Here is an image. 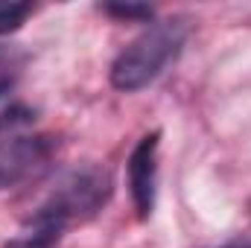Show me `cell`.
Masks as SVG:
<instances>
[{
	"label": "cell",
	"mask_w": 251,
	"mask_h": 248,
	"mask_svg": "<svg viewBox=\"0 0 251 248\" xmlns=\"http://www.w3.org/2000/svg\"><path fill=\"white\" fill-rule=\"evenodd\" d=\"M100 12L114 18V21H126V24H149V21H155V9L146 6V3H102Z\"/></svg>",
	"instance_id": "5b68a950"
},
{
	"label": "cell",
	"mask_w": 251,
	"mask_h": 248,
	"mask_svg": "<svg viewBox=\"0 0 251 248\" xmlns=\"http://www.w3.org/2000/svg\"><path fill=\"white\" fill-rule=\"evenodd\" d=\"M158 146H161V131H149L137 140L126 161L128 173V193L131 204L137 210V219H149L155 210L158 198Z\"/></svg>",
	"instance_id": "277c9868"
},
{
	"label": "cell",
	"mask_w": 251,
	"mask_h": 248,
	"mask_svg": "<svg viewBox=\"0 0 251 248\" xmlns=\"http://www.w3.org/2000/svg\"><path fill=\"white\" fill-rule=\"evenodd\" d=\"M35 120V108L24 105V102H12L6 111H0V131H15V128H24Z\"/></svg>",
	"instance_id": "ba28073f"
},
{
	"label": "cell",
	"mask_w": 251,
	"mask_h": 248,
	"mask_svg": "<svg viewBox=\"0 0 251 248\" xmlns=\"http://www.w3.org/2000/svg\"><path fill=\"white\" fill-rule=\"evenodd\" d=\"M59 240H62L59 234H50V231H41V228H29V225H24V234L15 237V240H9L3 248H56Z\"/></svg>",
	"instance_id": "52a82bcc"
},
{
	"label": "cell",
	"mask_w": 251,
	"mask_h": 248,
	"mask_svg": "<svg viewBox=\"0 0 251 248\" xmlns=\"http://www.w3.org/2000/svg\"><path fill=\"white\" fill-rule=\"evenodd\" d=\"M9 91H12V79H9V82H0V99H3Z\"/></svg>",
	"instance_id": "8fae6325"
},
{
	"label": "cell",
	"mask_w": 251,
	"mask_h": 248,
	"mask_svg": "<svg viewBox=\"0 0 251 248\" xmlns=\"http://www.w3.org/2000/svg\"><path fill=\"white\" fill-rule=\"evenodd\" d=\"M184 41H187V24L181 18L152 21L111 62V70H108L111 85L123 94H134V91L149 88L181 56Z\"/></svg>",
	"instance_id": "7a4b0ae2"
},
{
	"label": "cell",
	"mask_w": 251,
	"mask_h": 248,
	"mask_svg": "<svg viewBox=\"0 0 251 248\" xmlns=\"http://www.w3.org/2000/svg\"><path fill=\"white\" fill-rule=\"evenodd\" d=\"M26 62V53L15 44H0V82H9L12 73Z\"/></svg>",
	"instance_id": "9c48e42d"
},
{
	"label": "cell",
	"mask_w": 251,
	"mask_h": 248,
	"mask_svg": "<svg viewBox=\"0 0 251 248\" xmlns=\"http://www.w3.org/2000/svg\"><path fill=\"white\" fill-rule=\"evenodd\" d=\"M32 12H35L32 3H0V38L18 32Z\"/></svg>",
	"instance_id": "8992f818"
},
{
	"label": "cell",
	"mask_w": 251,
	"mask_h": 248,
	"mask_svg": "<svg viewBox=\"0 0 251 248\" xmlns=\"http://www.w3.org/2000/svg\"><path fill=\"white\" fill-rule=\"evenodd\" d=\"M111 196H114L111 170L102 164H82L56 181L50 196L26 219V225L62 237L70 225L94 219L111 201Z\"/></svg>",
	"instance_id": "6da1fadb"
},
{
	"label": "cell",
	"mask_w": 251,
	"mask_h": 248,
	"mask_svg": "<svg viewBox=\"0 0 251 248\" xmlns=\"http://www.w3.org/2000/svg\"><path fill=\"white\" fill-rule=\"evenodd\" d=\"M59 140L53 134H6L0 140V190H12L38 178L53 155Z\"/></svg>",
	"instance_id": "3957f363"
},
{
	"label": "cell",
	"mask_w": 251,
	"mask_h": 248,
	"mask_svg": "<svg viewBox=\"0 0 251 248\" xmlns=\"http://www.w3.org/2000/svg\"><path fill=\"white\" fill-rule=\"evenodd\" d=\"M219 248H251V237H237V240H231V243H225Z\"/></svg>",
	"instance_id": "30bf717a"
}]
</instances>
